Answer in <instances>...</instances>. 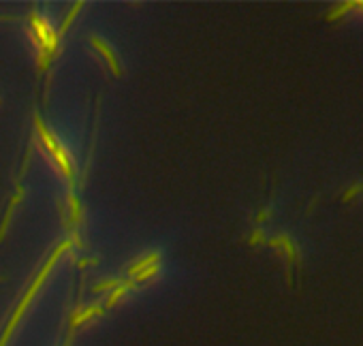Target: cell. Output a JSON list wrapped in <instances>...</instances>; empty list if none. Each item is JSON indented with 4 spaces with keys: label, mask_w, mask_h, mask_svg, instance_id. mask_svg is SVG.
<instances>
[{
    "label": "cell",
    "mask_w": 363,
    "mask_h": 346,
    "mask_svg": "<svg viewBox=\"0 0 363 346\" xmlns=\"http://www.w3.org/2000/svg\"><path fill=\"white\" fill-rule=\"evenodd\" d=\"M66 248H70V242H62L56 250H54V254L47 259V263L41 267V271H39V276H37V280L30 285V289L26 291V295L22 297V302H20V306L16 308V312H13V316H11V321H9V325H7V329H5V333H3V338H0V346H5L7 344V340H9V335H11V331H13V327L18 325V321H20V316L24 314V310L28 308V304H30V299L35 297V293H37V289L41 287V283L45 280V276H47V271L54 267V263L58 261V257L66 250Z\"/></svg>",
    "instance_id": "cell-1"
},
{
    "label": "cell",
    "mask_w": 363,
    "mask_h": 346,
    "mask_svg": "<svg viewBox=\"0 0 363 346\" xmlns=\"http://www.w3.org/2000/svg\"><path fill=\"white\" fill-rule=\"evenodd\" d=\"M35 124H37V128H39V137H41V142H43L45 150L54 156V161H56L58 169L62 171V175H64L66 180L73 182V178H75V171H73V163H70L66 150L56 142V137L45 128V124L41 122V118H35Z\"/></svg>",
    "instance_id": "cell-2"
},
{
    "label": "cell",
    "mask_w": 363,
    "mask_h": 346,
    "mask_svg": "<svg viewBox=\"0 0 363 346\" xmlns=\"http://www.w3.org/2000/svg\"><path fill=\"white\" fill-rule=\"evenodd\" d=\"M92 45H94V47H97V49L103 54V58H107V64L111 66V71H113L116 75H122V68L118 66V60H116V56L111 54V49H109V47H107V45H105L101 39H97V37L92 39Z\"/></svg>",
    "instance_id": "cell-3"
},
{
    "label": "cell",
    "mask_w": 363,
    "mask_h": 346,
    "mask_svg": "<svg viewBox=\"0 0 363 346\" xmlns=\"http://www.w3.org/2000/svg\"><path fill=\"white\" fill-rule=\"evenodd\" d=\"M159 252H152V254H148L145 259H141V261H137V263H133L130 267H128V273L130 276H137L139 271H143V269H148V267H152V265H159Z\"/></svg>",
    "instance_id": "cell-4"
},
{
    "label": "cell",
    "mask_w": 363,
    "mask_h": 346,
    "mask_svg": "<svg viewBox=\"0 0 363 346\" xmlns=\"http://www.w3.org/2000/svg\"><path fill=\"white\" fill-rule=\"evenodd\" d=\"M20 199H22V188H18V192L11 197V203H9V207H7L5 221H3V225H0V240H3V235H5V231H7V227H9V223H11L13 210H16V205H18V201H20Z\"/></svg>",
    "instance_id": "cell-5"
},
{
    "label": "cell",
    "mask_w": 363,
    "mask_h": 346,
    "mask_svg": "<svg viewBox=\"0 0 363 346\" xmlns=\"http://www.w3.org/2000/svg\"><path fill=\"white\" fill-rule=\"evenodd\" d=\"M82 7H84V3H78L75 7H73V11L68 13V18H66V20H64V24H62V28H60V32H64V30H66V28L70 26V22H73V20H75V16H78V11H80Z\"/></svg>",
    "instance_id": "cell-6"
}]
</instances>
